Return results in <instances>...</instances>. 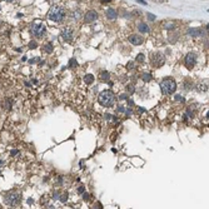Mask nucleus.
<instances>
[{
    "instance_id": "ddd939ff",
    "label": "nucleus",
    "mask_w": 209,
    "mask_h": 209,
    "mask_svg": "<svg viewBox=\"0 0 209 209\" xmlns=\"http://www.w3.org/2000/svg\"><path fill=\"white\" fill-rule=\"evenodd\" d=\"M138 30H139L140 33H143V34H149L150 28L145 23H140V24H138Z\"/></svg>"
},
{
    "instance_id": "bb28decb",
    "label": "nucleus",
    "mask_w": 209,
    "mask_h": 209,
    "mask_svg": "<svg viewBox=\"0 0 209 209\" xmlns=\"http://www.w3.org/2000/svg\"><path fill=\"white\" fill-rule=\"evenodd\" d=\"M184 90H190V82H184Z\"/></svg>"
},
{
    "instance_id": "cd10ccee",
    "label": "nucleus",
    "mask_w": 209,
    "mask_h": 209,
    "mask_svg": "<svg viewBox=\"0 0 209 209\" xmlns=\"http://www.w3.org/2000/svg\"><path fill=\"white\" fill-rule=\"evenodd\" d=\"M147 16H148V19L150 20V22H154V20H155V15L150 14V13H148V14H147Z\"/></svg>"
},
{
    "instance_id": "c756f323",
    "label": "nucleus",
    "mask_w": 209,
    "mask_h": 209,
    "mask_svg": "<svg viewBox=\"0 0 209 209\" xmlns=\"http://www.w3.org/2000/svg\"><path fill=\"white\" fill-rule=\"evenodd\" d=\"M119 99H120V100H128V94H122V95H119Z\"/></svg>"
},
{
    "instance_id": "f03ea898",
    "label": "nucleus",
    "mask_w": 209,
    "mask_h": 209,
    "mask_svg": "<svg viewBox=\"0 0 209 209\" xmlns=\"http://www.w3.org/2000/svg\"><path fill=\"white\" fill-rule=\"evenodd\" d=\"M4 202H5L6 206H9L11 208H15L18 207L20 202H22V197H20V193L16 190H10L5 193L4 195Z\"/></svg>"
},
{
    "instance_id": "5701e85b",
    "label": "nucleus",
    "mask_w": 209,
    "mask_h": 209,
    "mask_svg": "<svg viewBox=\"0 0 209 209\" xmlns=\"http://www.w3.org/2000/svg\"><path fill=\"white\" fill-rule=\"evenodd\" d=\"M69 66H70V68H75V66H78V61H77V59H70V61H69Z\"/></svg>"
},
{
    "instance_id": "f3484780",
    "label": "nucleus",
    "mask_w": 209,
    "mask_h": 209,
    "mask_svg": "<svg viewBox=\"0 0 209 209\" xmlns=\"http://www.w3.org/2000/svg\"><path fill=\"white\" fill-rule=\"evenodd\" d=\"M94 77L91 74H88V75H85V78H84V82L86 83V84H93L94 83Z\"/></svg>"
},
{
    "instance_id": "423d86ee",
    "label": "nucleus",
    "mask_w": 209,
    "mask_h": 209,
    "mask_svg": "<svg viewBox=\"0 0 209 209\" xmlns=\"http://www.w3.org/2000/svg\"><path fill=\"white\" fill-rule=\"evenodd\" d=\"M184 64L189 70L193 69L195 66V64H197V54L193 53V52L188 53L185 55V58H184Z\"/></svg>"
},
{
    "instance_id": "20e7f679",
    "label": "nucleus",
    "mask_w": 209,
    "mask_h": 209,
    "mask_svg": "<svg viewBox=\"0 0 209 209\" xmlns=\"http://www.w3.org/2000/svg\"><path fill=\"white\" fill-rule=\"evenodd\" d=\"M48 18L52 20V22H55V23H60L64 20L65 18V10L63 9L61 6H53L52 9H50L49 14H48Z\"/></svg>"
},
{
    "instance_id": "4be33fe9",
    "label": "nucleus",
    "mask_w": 209,
    "mask_h": 209,
    "mask_svg": "<svg viewBox=\"0 0 209 209\" xmlns=\"http://www.w3.org/2000/svg\"><path fill=\"white\" fill-rule=\"evenodd\" d=\"M68 197H69V194H68V193H66V192H65V193H63L61 198H59V200H61V203H65L66 200H68Z\"/></svg>"
},
{
    "instance_id": "ea45409f",
    "label": "nucleus",
    "mask_w": 209,
    "mask_h": 209,
    "mask_svg": "<svg viewBox=\"0 0 209 209\" xmlns=\"http://www.w3.org/2000/svg\"><path fill=\"white\" fill-rule=\"evenodd\" d=\"M4 1H13V0H4Z\"/></svg>"
},
{
    "instance_id": "c85d7f7f",
    "label": "nucleus",
    "mask_w": 209,
    "mask_h": 209,
    "mask_svg": "<svg viewBox=\"0 0 209 209\" xmlns=\"http://www.w3.org/2000/svg\"><path fill=\"white\" fill-rule=\"evenodd\" d=\"M83 199H84V202H89V199H90V195L88 194V193H84V194H83Z\"/></svg>"
},
{
    "instance_id": "39448f33",
    "label": "nucleus",
    "mask_w": 209,
    "mask_h": 209,
    "mask_svg": "<svg viewBox=\"0 0 209 209\" xmlns=\"http://www.w3.org/2000/svg\"><path fill=\"white\" fill-rule=\"evenodd\" d=\"M30 33L33 36L38 38V39H40V38H44L45 33H47V28H45L44 24H40V23H34L30 26Z\"/></svg>"
},
{
    "instance_id": "6e6552de",
    "label": "nucleus",
    "mask_w": 209,
    "mask_h": 209,
    "mask_svg": "<svg viewBox=\"0 0 209 209\" xmlns=\"http://www.w3.org/2000/svg\"><path fill=\"white\" fill-rule=\"evenodd\" d=\"M128 40H129V43L133 44V45H141L144 43V38L139 35V34H132V35H129L128 38Z\"/></svg>"
},
{
    "instance_id": "72a5a7b5",
    "label": "nucleus",
    "mask_w": 209,
    "mask_h": 209,
    "mask_svg": "<svg viewBox=\"0 0 209 209\" xmlns=\"http://www.w3.org/2000/svg\"><path fill=\"white\" fill-rule=\"evenodd\" d=\"M175 100H179V102H184V99L180 98V95H175Z\"/></svg>"
},
{
    "instance_id": "b1692460",
    "label": "nucleus",
    "mask_w": 209,
    "mask_h": 209,
    "mask_svg": "<svg viewBox=\"0 0 209 209\" xmlns=\"http://www.w3.org/2000/svg\"><path fill=\"white\" fill-rule=\"evenodd\" d=\"M127 68H128V70H133L135 68V63L134 61H129L127 64Z\"/></svg>"
},
{
    "instance_id": "f257e3e1",
    "label": "nucleus",
    "mask_w": 209,
    "mask_h": 209,
    "mask_svg": "<svg viewBox=\"0 0 209 209\" xmlns=\"http://www.w3.org/2000/svg\"><path fill=\"white\" fill-rule=\"evenodd\" d=\"M98 102L103 107H113L115 103V94L111 90H104L99 94Z\"/></svg>"
},
{
    "instance_id": "4468645a",
    "label": "nucleus",
    "mask_w": 209,
    "mask_h": 209,
    "mask_svg": "<svg viewBox=\"0 0 209 209\" xmlns=\"http://www.w3.org/2000/svg\"><path fill=\"white\" fill-rule=\"evenodd\" d=\"M99 79L102 82H109V79H110V74H109V72H107V70H103V72H100V74H99Z\"/></svg>"
},
{
    "instance_id": "6ab92c4d",
    "label": "nucleus",
    "mask_w": 209,
    "mask_h": 209,
    "mask_svg": "<svg viewBox=\"0 0 209 209\" xmlns=\"http://www.w3.org/2000/svg\"><path fill=\"white\" fill-rule=\"evenodd\" d=\"M4 109L5 110H10L11 109V100L10 99H6L5 104H4Z\"/></svg>"
},
{
    "instance_id": "dca6fc26",
    "label": "nucleus",
    "mask_w": 209,
    "mask_h": 209,
    "mask_svg": "<svg viewBox=\"0 0 209 209\" xmlns=\"http://www.w3.org/2000/svg\"><path fill=\"white\" fill-rule=\"evenodd\" d=\"M44 53H47V54H52L54 52V47H53V44L52 43H47V44H44Z\"/></svg>"
},
{
    "instance_id": "c9c22d12",
    "label": "nucleus",
    "mask_w": 209,
    "mask_h": 209,
    "mask_svg": "<svg viewBox=\"0 0 209 209\" xmlns=\"http://www.w3.org/2000/svg\"><path fill=\"white\" fill-rule=\"evenodd\" d=\"M38 60H39V58H34V59L30 60V63H35V61H38Z\"/></svg>"
},
{
    "instance_id": "7ed1b4c3",
    "label": "nucleus",
    "mask_w": 209,
    "mask_h": 209,
    "mask_svg": "<svg viewBox=\"0 0 209 209\" xmlns=\"http://www.w3.org/2000/svg\"><path fill=\"white\" fill-rule=\"evenodd\" d=\"M160 88H162V93L164 95H170L177 89V82L173 78H165L160 83Z\"/></svg>"
},
{
    "instance_id": "393cba45",
    "label": "nucleus",
    "mask_w": 209,
    "mask_h": 209,
    "mask_svg": "<svg viewBox=\"0 0 209 209\" xmlns=\"http://www.w3.org/2000/svg\"><path fill=\"white\" fill-rule=\"evenodd\" d=\"M36 47H38L36 41H34V40H33V41H30V43H29V48H30V49H35Z\"/></svg>"
},
{
    "instance_id": "9b49d317",
    "label": "nucleus",
    "mask_w": 209,
    "mask_h": 209,
    "mask_svg": "<svg viewBox=\"0 0 209 209\" xmlns=\"http://www.w3.org/2000/svg\"><path fill=\"white\" fill-rule=\"evenodd\" d=\"M188 34H189L190 36H193V38H197L199 35H204V31L203 30H200V29H197V28H190V29H188Z\"/></svg>"
},
{
    "instance_id": "aec40b11",
    "label": "nucleus",
    "mask_w": 209,
    "mask_h": 209,
    "mask_svg": "<svg viewBox=\"0 0 209 209\" xmlns=\"http://www.w3.org/2000/svg\"><path fill=\"white\" fill-rule=\"evenodd\" d=\"M80 15H82V11H80V10H75V11H73V14H72L73 18H74V19H77V20L80 18Z\"/></svg>"
},
{
    "instance_id": "a211bd4d",
    "label": "nucleus",
    "mask_w": 209,
    "mask_h": 209,
    "mask_svg": "<svg viewBox=\"0 0 209 209\" xmlns=\"http://www.w3.org/2000/svg\"><path fill=\"white\" fill-rule=\"evenodd\" d=\"M141 79H143L145 83H148V82L152 80L153 77H152V74H149V73H144L143 75H141Z\"/></svg>"
},
{
    "instance_id": "0eeeda50",
    "label": "nucleus",
    "mask_w": 209,
    "mask_h": 209,
    "mask_svg": "<svg viewBox=\"0 0 209 209\" xmlns=\"http://www.w3.org/2000/svg\"><path fill=\"white\" fill-rule=\"evenodd\" d=\"M164 61H165V56L163 55L162 53H157L152 56V64L155 66V68H160V66L164 65Z\"/></svg>"
},
{
    "instance_id": "1a4fd4ad",
    "label": "nucleus",
    "mask_w": 209,
    "mask_h": 209,
    "mask_svg": "<svg viewBox=\"0 0 209 209\" xmlns=\"http://www.w3.org/2000/svg\"><path fill=\"white\" fill-rule=\"evenodd\" d=\"M73 36H74V31H73V29H70V28H65L64 30L61 31V38L66 43H70V41L73 40Z\"/></svg>"
},
{
    "instance_id": "58836bf2",
    "label": "nucleus",
    "mask_w": 209,
    "mask_h": 209,
    "mask_svg": "<svg viewBox=\"0 0 209 209\" xmlns=\"http://www.w3.org/2000/svg\"><path fill=\"white\" fill-rule=\"evenodd\" d=\"M137 1H138V3H141V4H145L144 0H137Z\"/></svg>"
},
{
    "instance_id": "f8f14e48",
    "label": "nucleus",
    "mask_w": 209,
    "mask_h": 209,
    "mask_svg": "<svg viewBox=\"0 0 209 209\" xmlns=\"http://www.w3.org/2000/svg\"><path fill=\"white\" fill-rule=\"evenodd\" d=\"M105 15H107L108 19L114 20V19H116V16H118V11H116L115 9H113V8H109V9L105 11Z\"/></svg>"
},
{
    "instance_id": "2f4dec72",
    "label": "nucleus",
    "mask_w": 209,
    "mask_h": 209,
    "mask_svg": "<svg viewBox=\"0 0 209 209\" xmlns=\"http://www.w3.org/2000/svg\"><path fill=\"white\" fill-rule=\"evenodd\" d=\"M84 189H85V188L83 187V185H80V187L78 188V193H84Z\"/></svg>"
},
{
    "instance_id": "412c9836",
    "label": "nucleus",
    "mask_w": 209,
    "mask_h": 209,
    "mask_svg": "<svg viewBox=\"0 0 209 209\" xmlns=\"http://www.w3.org/2000/svg\"><path fill=\"white\" fill-rule=\"evenodd\" d=\"M144 60H145L144 54H138V56H137V61H138V63H144Z\"/></svg>"
},
{
    "instance_id": "4c0bfd02",
    "label": "nucleus",
    "mask_w": 209,
    "mask_h": 209,
    "mask_svg": "<svg viewBox=\"0 0 209 209\" xmlns=\"http://www.w3.org/2000/svg\"><path fill=\"white\" fill-rule=\"evenodd\" d=\"M100 1H102V3H110L111 0H100Z\"/></svg>"
},
{
    "instance_id": "f704fd0d",
    "label": "nucleus",
    "mask_w": 209,
    "mask_h": 209,
    "mask_svg": "<svg viewBox=\"0 0 209 209\" xmlns=\"http://www.w3.org/2000/svg\"><path fill=\"white\" fill-rule=\"evenodd\" d=\"M94 208H99V209H102L103 207H102V204H100V203H95V206H94Z\"/></svg>"
},
{
    "instance_id": "e433bc0d",
    "label": "nucleus",
    "mask_w": 209,
    "mask_h": 209,
    "mask_svg": "<svg viewBox=\"0 0 209 209\" xmlns=\"http://www.w3.org/2000/svg\"><path fill=\"white\" fill-rule=\"evenodd\" d=\"M15 154H18V150H13L11 152V155H15Z\"/></svg>"
},
{
    "instance_id": "9d476101",
    "label": "nucleus",
    "mask_w": 209,
    "mask_h": 209,
    "mask_svg": "<svg viewBox=\"0 0 209 209\" xmlns=\"http://www.w3.org/2000/svg\"><path fill=\"white\" fill-rule=\"evenodd\" d=\"M98 19V13L95 11V10H90V11H88L86 14L84 15V22L85 23H93L95 22V20Z\"/></svg>"
},
{
    "instance_id": "7c9ffc66",
    "label": "nucleus",
    "mask_w": 209,
    "mask_h": 209,
    "mask_svg": "<svg viewBox=\"0 0 209 209\" xmlns=\"http://www.w3.org/2000/svg\"><path fill=\"white\" fill-rule=\"evenodd\" d=\"M53 195H54V197H53V199H55V200H59V198H60V194L58 193V192H56V193H54Z\"/></svg>"
},
{
    "instance_id": "2eb2a0df",
    "label": "nucleus",
    "mask_w": 209,
    "mask_h": 209,
    "mask_svg": "<svg viewBox=\"0 0 209 209\" xmlns=\"http://www.w3.org/2000/svg\"><path fill=\"white\" fill-rule=\"evenodd\" d=\"M175 26H177V24L174 22H167L163 24V28L167 29V30H173V29H175Z\"/></svg>"
},
{
    "instance_id": "473e14b6",
    "label": "nucleus",
    "mask_w": 209,
    "mask_h": 209,
    "mask_svg": "<svg viewBox=\"0 0 209 209\" xmlns=\"http://www.w3.org/2000/svg\"><path fill=\"white\" fill-rule=\"evenodd\" d=\"M118 111H119V113H124V111H125V108H123L122 105H119V107H118Z\"/></svg>"
},
{
    "instance_id": "a878e982",
    "label": "nucleus",
    "mask_w": 209,
    "mask_h": 209,
    "mask_svg": "<svg viewBox=\"0 0 209 209\" xmlns=\"http://www.w3.org/2000/svg\"><path fill=\"white\" fill-rule=\"evenodd\" d=\"M127 90H128L130 94H133V93L135 91V89H134V86H133V85H127Z\"/></svg>"
}]
</instances>
